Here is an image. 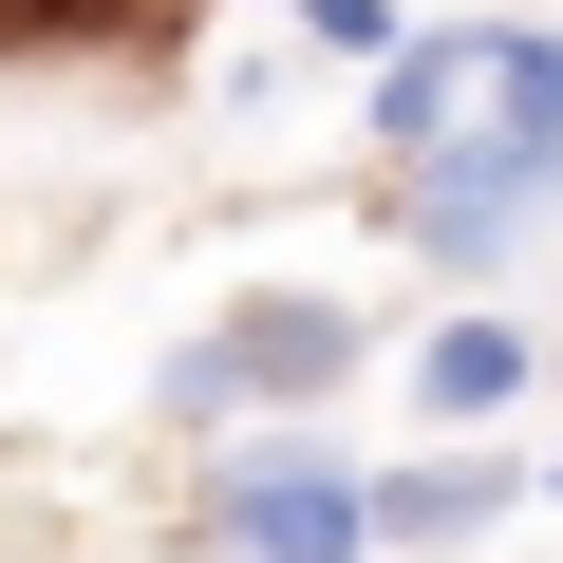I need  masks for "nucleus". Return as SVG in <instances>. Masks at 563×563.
<instances>
[{
	"mask_svg": "<svg viewBox=\"0 0 563 563\" xmlns=\"http://www.w3.org/2000/svg\"><path fill=\"white\" fill-rule=\"evenodd\" d=\"M395 188H563V20H432L376 57Z\"/></svg>",
	"mask_w": 563,
	"mask_h": 563,
	"instance_id": "nucleus-1",
	"label": "nucleus"
},
{
	"mask_svg": "<svg viewBox=\"0 0 563 563\" xmlns=\"http://www.w3.org/2000/svg\"><path fill=\"white\" fill-rule=\"evenodd\" d=\"M507 488H526L507 451H432V470H376V544H470Z\"/></svg>",
	"mask_w": 563,
	"mask_h": 563,
	"instance_id": "nucleus-6",
	"label": "nucleus"
},
{
	"mask_svg": "<svg viewBox=\"0 0 563 563\" xmlns=\"http://www.w3.org/2000/svg\"><path fill=\"white\" fill-rule=\"evenodd\" d=\"M339 376H357V301H320V282H263L225 339H188V357H169V413H320Z\"/></svg>",
	"mask_w": 563,
	"mask_h": 563,
	"instance_id": "nucleus-2",
	"label": "nucleus"
},
{
	"mask_svg": "<svg viewBox=\"0 0 563 563\" xmlns=\"http://www.w3.org/2000/svg\"><path fill=\"white\" fill-rule=\"evenodd\" d=\"M544 488H563V451H544Z\"/></svg>",
	"mask_w": 563,
	"mask_h": 563,
	"instance_id": "nucleus-8",
	"label": "nucleus"
},
{
	"mask_svg": "<svg viewBox=\"0 0 563 563\" xmlns=\"http://www.w3.org/2000/svg\"><path fill=\"white\" fill-rule=\"evenodd\" d=\"M282 20H301V38H320V57H357V76H376V57H395V38H413V20H395V0H282Z\"/></svg>",
	"mask_w": 563,
	"mask_h": 563,
	"instance_id": "nucleus-7",
	"label": "nucleus"
},
{
	"mask_svg": "<svg viewBox=\"0 0 563 563\" xmlns=\"http://www.w3.org/2000/svg\"><path fill=\"white\" fill-rule=\"evenodd\" d=\"M526 376H544L526 320H432V339H413V413H432V432H488Z\"/></svg>",
	"mask_w": 563,
	"mask_h": 563,
	"instance_id": "nucleus-4",
	"label": "nucleus"
},
{
	"mask_svg": "<svg viewBox=\"0 0 563 563\" xmlns=\"http://www.w3.org/2000/svg\"><path fill=\"white\" fill-rule=\"evenodd\" d=\"M207 526H225V563H357V544H376V488H357L320 432H244V451L207 470Z\"/></svg>",
	"mask_w": 563,
	"mask_h": 563,
	"instance_id": "nucleus-3",
	"label": "nucleus"
},
{
	"mask_svg": "<svg viewBox=\"0 0 563 563\" xmlns=\"http://www.w3.org/2000/svg\"><path fill=\"white\" fill-rule=\"evenodd\" d=\"M395 225H413L432 263H526V244L563 225V188H395Z\"/></svg>",
	"mask_w": 563,
	"mask_h": 563,
	"instance_id": "nucleus-5",
	"label": "nucleus"
}]
</instances>
